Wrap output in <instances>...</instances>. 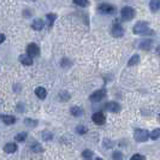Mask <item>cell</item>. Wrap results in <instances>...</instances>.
<instances>
[{"label":"cell","instance_id":"cell-1","mask_svg":"<svg viewBox=\"0 0 160 160\" xmlns=\"http://www.w3.org/2000/svg\"><path fill=\"white\" fill-rule=\"evenodd\" d=\"M134 137L137 142H146L149 139V133L145 129H136L134 133Z\"/></svg>","mask_w":160,"mask_h":160},{"label":"cell","instance_id":"cell-2","mask_svg":"<svg viewBox=\"0 0 160 160\" xmlns=\"http://www.w3.org/2000/svg\"><path fill=\"white\" fill-rule=\"evenodd\" d=\"M120 16H122V18H123L124 21H131V19L134 18V16H135V11H134V9L130 7V6H125V7L122 9Z\"/></svg>","mask_w":160,"mask_h":160},{"label":"cell","instance_id":"cell-3","mask_svg":"<svg viewBox=\"0 0 160 160\" xmlns=\"http://www.w3.org/2000/svg\"><path fill=\"white\" fill-rule=\"evenodd\" d=\"M148 30V23L147 22H137L134 25V34H145L146 31Z\"/></svg>","mask_w":160,"mask_h":160},{"label":"cell","instance_id":"cell-4","mask_svg":"<svg viewBox=\"0 0 160 160\" xmlns=\"http://www.w3.org/2000/svg\"><path fill=\"white\" fill-rule=\"evenodd\" d=\"M98 10H99V12L105 13V15H112L116 12V7L111 4H101V5H99Z\"/></svg>","mask_w":160,"mask_h":160},{"label":"cell","instance_id":"cell-5","mask_svg":"<svg viewBox=\"0 0 160 160\" xmlns=\"http://www.w3.org/2000/svg\"><path fill=\"white\" fill-rule=\"evenodd\" d=\"M105 97V90L104 89H100V90H97V91H94L91 95H90V98L89 100L91 102H100Z\"/></svg>","mask_w":160,"mask_h":160},{"label":"cell","instance_id":"cell-6","mask_svg":"<svg viewBox=\"0 0 160 160\" xmlns=\"http://www.w3.org/2000/svg\"><path fill=\"white\" fill-rule=\"evenodd\" d=\"M39 53H40V48H39V46L36 44H29L27 46V54L30 55L31 58H33V57H38Z\"/></svg>","mask_w":160,"mask_h":160},{"label":"cell","instance_id":"cell-7","mask_svg":"<svg viewBox=\"0 0 160 160\" xmlns=\"http://www.w3.org/2000/svg\"><path fill=\"white\" fill-rule=\"evenodd\" d=\"M91 120H93L95 124H98V125H102V124H105L106 118H105V114H104V113L97 112V113H94V114L91 116Z\"/></svg>","mask_w":160,"mask_h":160},{"label":"cell","instance_id":"cell-8","mask_svg":"<svg viewBox=\"0 0 160 160\" xmlns=\"http://www.w3.org/2000/svg\"><path fill=\"white\" fill-rule=\"evenodd\" d=\"M112 35L116 38H122L124 35V29L120 24H114L112 27Z\"/></svg>","mask_w":160,"mask_h":160},{"label":"cell","instance_id":"cell-9","mask_svg":"<svg viewBox=\"0 0 160 160\" xmlns=\"http://www.w3.org/2000/svg\"><path fill=\"white\" fill-rule=\"evenodd\" d=\"M105 110H107L110 112H113V113H118L120 111V106L117 102H108V104H106Z\"/></svg>","mask_w":160,"mask_h":160},{"label":"cell","instance_id":"cell-10","mask_svg":"<svg viewBox=\"0 0 160 160\" xmlns=\"http://www.w3.org/2000/svg\"><path fill=\"white\" fill-rule=\"evenodd\" d=\"M19 61L23 64V65H25V66L33 65V58H31L30 55H28V54H22L19 57Z\"/></svg>","mask_w":160,"mask_h":160},{"label":"cell","instance_id":"cell-11","mask_svg":"<svg viewBox=\"0 0 160 160\" xmlns=\"http://www.w3.org/2000/svg\"><path fill=\"white\" fill-rule=\"evenodd\" d=\"M35 94H36V97L40 98L41 100H44V99L47 97V91H46V89L42 88V87H38V88L35 89Z\"/></svg>","mask_w":160,"mask_h":160},{"label":"cell","instance_id":"cell-12","mask_svg":"<svg viewBox=\"0 0 160 160\" xmlns=\"http://www.w3.org/2000/svg\"><path fill=\"white\" fill-rule=\"evenodd\" d=\"M153 47V41L152 40H143L141 44H140V48L141 49H145V51H148Z\"/></svg>","mask_w":160,"mask_h":160},{"label":"cell","instance_id":"cell-13","mask_svg":"<svg viewBox=\"0 0 160 160\" xmlns=\"http://www.w3.org/2000/svg\"><path fill=\"white\" fill-rule=\"evenodd\" d=\"M17 150V145L16 143H7V145H5L4 146V152H6V153H15Z\"/></svg>","mask_w":160,"mask_h":160},{"label":"cell","instance_id":"cell-14","mask_svg":"<svg viewBox=\"0 0 160 160\" xmlns=\"http://www.w3.org/2000/svg\"><path fill=\"white\" fill-rule=\"evenodd\" d=\"M44 27H45V23H44L42 19H35L33 22V24H31V28H33L34 30H41Z\"/></svg>","mask_w":160,"mask_h":160},{"label":"cell","instance_id":"cell-15","mask_svg":"<svg viewBox=\"0 0 160 160\" xmlns=\"http://www.w3.org/2000/svg\"><path fill=\"white\" fill-rule=\"evenodd\" d=\"M70 113H71L74 117H80V116H82L83 110H82L81 107H78V106H72V107L70 108Z\"/></svg>","mask_w":160,"mask_h":160},{"label":"cell","instance_id":"cell-16","mask_svg":"<svg viewBox=\"0 0 160 160\" xmlns=\"http://www.w3.org/2000/svg\"><path fill=\"white\" fill-rule=\"evenodd\" d=\"M139 63H140V55L139 54H134L129 59V61H128V65H129V66H134V65H137Z\"/></svg>","mask_w":160,"mask_h":160},{"label":"cell","instance_id":"cell-17","mask_svg":"<svg viewBox=\"0 0 160 160\" xmlns=\"http://www.w3.org/2000/svg\"><path fill=\"white\" fill-rule=\"evenodd\" d=\"M1 119H3V122H4L6 125H12V124H15V122H16V118H15L13 116H3Z\"/></svg>","mask_w":160,"mask_h":160},{"label":"cell","instance_id":"cell-18","mask_svg":"<svg viewBox=\"0 0 160 160\" xmlns=\"http://www.w3.org/2000/svg\"><path fill=\"white\" fill-rule=\"evenodd\" d=\"M149 7L153 12H156L159 11V7H160V1L159 0H150V3H149Z\"/></svg>","mask_w":160,"mask_h":160},{"label":"cell","instance_id":"cell-19","mask_svg":"<svg viewBox=\"0 0 160 160\" xmlns=\"http://www.w3.org/2000/svg\"><path fill=\"white\" fill-rule=\"evenodd\" d=\"M24 124H25L27 126H29V128H35V126L38 125V120L31 119V118H25V119H24Z\"/></svg>","mask_w":160,"mask_h":160},{"label":"cell","instance_id":"cell-20","mask_svg":"<svg viewBox=\"0 0 160 160\" xmlns=\"http://www.w3.org/2000/svg\"><path fill=\"white\" fill-rule=\"evenodd\" d=\"M31 150L33 152H36V153H41V152H44V148H42V146L40 145V143H38V142H35L34 145H31Z\"/></svg>","mask_w":160,"mask_h":160},{"label":"cell","instance_id":"cell-21","mask_svg":"<svg viewBox=\"0 0 160 160\" xmlns=\"http://www.w3.org/2000/svg\"><path fill=\"white\" fill-rule=\"evenodd\" d=\"M27 136H28L27 133H19V134H17V135L15 136V140H16L17 142H24L25 139H27Z\"/></svg>","mask_w":160,"mask_h":160},{"label":"cell","instance_id":"cell-22","mask_svg":"<svg viewBox=\"0 0 160 160\" xmlns=\"http://www.w3.org/2000/svg\"><path fill=\"white\" fill-rule=\"evenodd\" d=\"M82 156H83L84 159H87V160H91V159H93V152H91L90 149H84V150L82 152Z\"/></svg>","mask_w":160,"mask_h":160},{"label":"cell","instance_id":"cell-23","mask_svg":"<svg viewBox=\"0 0 160 160\" xmlns=\"http://www.w3.org/2000/svg\"><path fill=\"white\" fill-rule=\"evenodd\" d=\"M159 136H160V129H159V128L154 129V130L149 134V137H150L152 140H158V139H159Z\"/></svg>","mask_w":160,"mask_h":160},{"label":"cell","instance_id":"cell-24","mask_svg":"<svg viewBox=\"0 0 160 160\" xmlns=\"http://www.w3.org/2000/svg\"><path fill=\"white\" fill-rule=\"evenodd\" d=\"M46 17H47V21H48V25L52 27L53 23H54V21L57 19V15H54V13H48Z\"/></svg>","mask_w":160,"mask_h":160},{"label":"cell","instance_id":"cell-25","mask_svg":"<svg viewBox=\"0 0 160 160\" xmlns=\"http://www.w3.org/2000/svg\"><path fill=\"white\" fill-rule=\"evenodd\" d=\"M74 4L78 5L81 7H86V6L89 5V1H88V0H74Z\"/></svg>","mask_w":160,"mask_h":160},{"label":"cell","instance_id":"cell-26","mask_svg":"<svg viewBox=\"0 0 160 160\" xmlns=\"http://www.w3.org/2000/svg\"><path fill=\"white\" fill-rule=\"evenodd\" d=\"M59 99H60L61 101H66V100H69V99H70V95H69V93L61 91V93L59 94Z\"/></svg>","mask_w":160,"mask_h":160},{"label":"cell","instance_id":"cell-27","mask_svg":"<svg viewBox=\"0 0 160 160\" xmlns=\"http://www.w3.org/2000/svg\"><path fill=\"white\" fill-rule=\"evenodd\" d=\"M76 133L80 134V135H84V134L87 133V128L83 126V125H78V126L76 128Z\"/></svg>","mask_w":160,"mask_h":160},{"label":"cell","instance_id":"cell-28","mask_svg":"<svg viewBox=\"0 0 160 160\" xmlns=\"http://www.w3.org/2000/svg\"><path fill=\"white\" fill-rule=\"evenodd\" d=\"M52 139H53V135H52V133L45 131V133L42 134V140H44V141H51Z\"/></svg>","mask_w":160,"mask_h":160},{"label":"cell","instance_id":"cell-29","mask_svg":"<svg viewBox=\"0 0 160 160\" xmlns=\"http://www.w3.org/2000/svg\"><path fill=\"white\" fill-rule=\"evenodd\" d=\"M112 158H113V160H123V154L120 152H113Z\"/></svg>","mask_w":160,"mask_h":160},{"label":"cell","instance_id":"cell-30","mask_svg":"<svg viewBox=\"0 0 160 160\" xmlns=\"http://www.w3.org/2000/svg\"><path fill=\"white\" fill-rule=\"evenodd\" d=\"M130 160H146V156L145 155H141V154H134Z\"/></svg>","mask_w":160,"mask_h":160},{"label":"cell","instance_id":"cell-31","mask_svg":"<svg viewBox=\"0 0 160 160\" xmlns=\"http://www.w3.org/2000/svg\"><path fill=\"white\" fill-rule=\"evenodd\" d=\"M5 41V35L4 34H0V44H3Z\"/></svg>","mask_w":160,"mask_h":160},{"label":"cell","instance_id":"cell-32","mask_svg":"<svg viewBox=\"0 0 160 160\" xmlns=\"http://www.w3.org/2000/svg\"><path fill=\"white\" fill-rule=\"evenodd\" d=\"M95 160H102L101 158H95Z\"/></svg>","mask_w":160,"mask_h":160}]
</instances>
